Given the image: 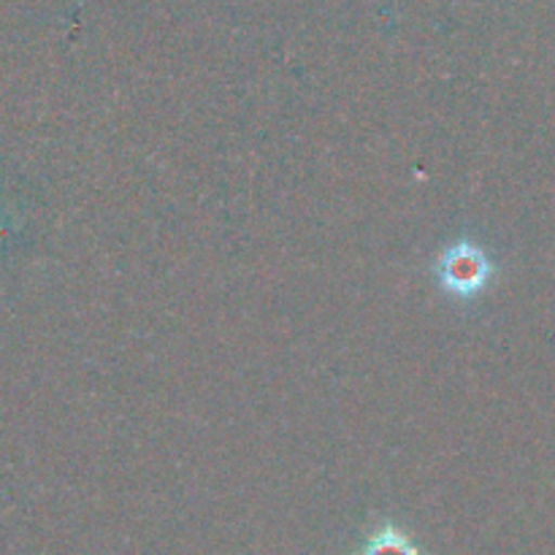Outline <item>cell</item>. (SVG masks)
Masks as SVG:
<instances>
[{"label": "cell", "mask_w": 555, "mask_h": 555, "mask_svg": "<svg viewBox=\"0 0 555 555\" xmlns=\"http://www.w3.org/2000/svg\"><path fill=\"white\" fill-rule=\"evenodd\" d=\"M488 276H491V263L477 244L459 242L439 260V280L461 298L477 296L488 285Z\"/></svg>", "instance_id": "obj_1"}, {"label": "cell", "mask_w": 555, "mask_h": 555, "mask_svg": "<svg viewBox=\"0 0 555 555\" xmlns=\"http://www.w3.org/2000/svg\"><path fill=\"white\" fill-rule=\"evenodd\" d=\"M358 555H421L415 542L406 534H401L393 526H383L379 531H374L369 537V542L363 545V551Z\"/></svg>", "instance_id": "obj_2"}]
</instances>
